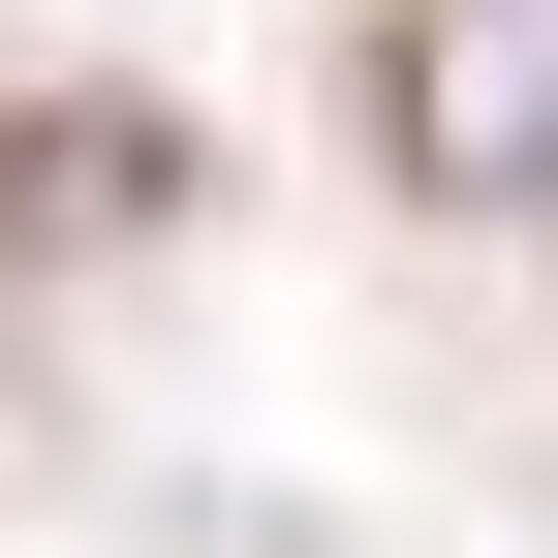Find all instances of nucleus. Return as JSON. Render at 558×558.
<instances>
[{"label": "nucleus", "mask_w": 558, "mask_h": 558, "mask_svg": "<svg viewBox=\"0 0 558 558\" xmlns=\"http://www.w3.org/2000/svg\"><path fill=\"white\" fill-rule=\"evenodd\" d=\"M403 156L435 186H558V0H435L403 32Z\"/></svg>", "instance_id": "1"}]
</instances>
